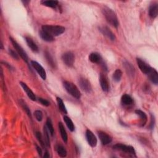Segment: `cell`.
<instances>
[{
  "label": "cell",
  "mask_w": 158,
  "mask_h": 158,
  "mask_svg": "<svg viewBox=\"0 0 158 158\" xmlns=\"http://www.w3.org/2000/svg\"><path fill=\"white\" fill-rule=\"evenodd\" d=\"M102 11L108 22L114 27L117 28L118 26L119 22H118V18L115 12L108 7H105Z\"/></svg>",
  "instance_id": "cell-1"
},
{
  "label": "cell",
  "mask_w": 158,
  "mask_h": 158,
  "mask_svg": "<svg viewBox=\"0 0 158 158\" xmlns=\"http://www.w3.org/2000/svg\"><path fill=\"white\" fill-rule=\"evenodd\" d=\"M42 30L45 31L51 35L52 36H56L63 34L65 32V27L61 26H50L45 25L42 27Z\"/></svg>",
  "instance_id": "cell-2"
},
{
  "label": "cell",
  "mask_w": 158,
  "mask_h": 158,
  "mask_svg": "<svg viewBox=\"0 0 158 158\" xmlns=\"http://www.w3.org/2000/svg\"><path fill=\"white\" fill-rule=\"evenodd\" d=\"M63 85L67 92L71 96L77 99L81 98V93L77 87V86L75 85L74 84L68 81H65L63 84Z\"/></svg>",
  "instance_id": "cell-3"
},
{
  "label": "cell",
  "mask_w": 158,
  "mask_h": 158,
  "mask_svg": "<svg viewBox=\"0 0 158 158\" xmlns=\"http://www.w3.org/2000/svg\"><path fill=\"white\" fill-rule=\"evenodd\" d=\"M10 40H11V42L12 43L14 48H15L16 52L17 53V54L21 57V58L23 59V60L27 63L28 61H29V57H28V56L27 54V53L25 52V51L23 50V48L20 46L17 42L14 39H13L12 37H10L9 38Z\"/></svg>",
  "instance_id": "cell-4"
},
{
  "label": "cell",
  "mask_w": 158,
  "mask_h": 158,
  "mask_svg": "<svg viewBox=\"0 0 158 158\" xmlns=\"http://www.w3.org/2000/svg\"><path fill=\"white\" fill-rule=\"evenodd\" d=\"M113 148L115 150L117 151H121L122 152H124L127 154H131L132 156H135V151L133 147L131 146H127L125 145H123V144H121V143H118L115 145L113 146Z\"/></svg>",
  "instance_id": "cell-5"
},
{
  "label": "cell",
  "mask_w": 158,
  "mask_h": 158,
  "mask_svg": "<svg viewBox=\"0 0 158 158\" xmlns=\"http://www.w3.org/2000/svg\"><path fill=\"white\" fill-rule=\"evenodd\" d=\"M62 59L64 63L68 67L73 66L75 62V56L70 52H66L62 56Z\"/></svg>",
  "instance_id": "cell-6"
},
{
  "label": "cell",
  "mask_w": 158,
  "mask_h": 158,
  "mask_svg": "<svg viewBox=\"0 0 158 158\" xmlns=\"http://www.w3.org/2000/svg\"><path fill=\"white\" fill-rule=\"evenodd\" d=\"M31 65L33 67V69L37 72V73L39 74V75L42 77L43 80H46V73L44 68L40 64L38 63L35 61H31Z\"/></svg>",
  "instance_id": "cell-7"
},
{
  "label": "cell",
  "mask_w": 158,
  "mask_h": 158,
  "mask_svg": "<svg viewBox=\"0 0 158 158\" xmlns=\"http://www.w3.org/2000/svg\"><path fill=\"white\" fill-rule=\"evenodd\" d=\"M79 85H80L81 89L87 93H90L92 91L91 85L90 82L85 78H81L79 79Z\"/></svg>",
  "instance_id": "cell-8"
},
{
  "label": "cell",
  "mask_w": 158,
  "mask_h": 158,
  "mask_svg": "<svg viewBox=\"0 0 158 158\" xmlns=\"http://www.w3.org/2000/svg\"><path fill=\"white\" fill-rule=\"evenodd\" d=\"M136 63L138 64V67L140 68V70L145 74L148 75L153 69L151 67H150L148 64H146L145 61L142 60L140 58H136Z\"/></svg>",
  "instance_id": "cell-9"
},
{
  "label": "cell",
  "mask_w": 158,
  "mask_h": 158,
  "mask_svg": "<svg viewBox=\"0 0 158 158\" xmlns=\"http://www.w3.org/2000/svg\"><path fill=\"white\" fill-rule=\"evenodd\" d=\"M99 30L101 32V33L105 36H106L109 40H110L111 41H114L115 40V36L114 33L108 27L102 26L99 27Z\"/></svg>",
  "instance_id": "cell-10"
},
{
  "label": "cell",
  "mask_w": 158,
  "mask_h": 158,
  "mask_svg": "<svg viewBox=\"0 0 158 158\" xmlns=\"http://www.w3.org/2000/svg\"><path fill=\"white\" fill-rule=\"evenodd\" d=\"M86 138L89 145L91 147H95L97 145V138L94 135V133L90 130H87L86 131Z\"/></svg>",
  "instance_id": "cell-11"
},
{
  "label": "cell",
  "mask_w": 158,
  "mask_h": 158,
  "mask_svg": "<svg viewBox=\"0 0 158 158\" xmlns=\"http://www.w3.org/2000/svg\"><path fill=\"white\" fill-rule=\"evenodd\" d=\"M98 133L99 138H100L101 143L103 145H108L112 142V137L110 135H109L108 133H106V132H103V131H99Z\"/></svg>",
  "instance_id": "cell-12"
},
{
  "label": "cell",
  "mask_w": 158,
  "mask_h": 158,
  "mask_svg": "<svg viewBox=\"0 0 158 158\" xmlns=\"http://www.w3.org/2000/svg\"><path fill=\"white\" fill-rule=\"evenodd\" d=\"M100 85L101 87V88L104 91L107 92V91H109V82H108L106 76L104 74H102V73L100 74Z\"/></svg>",
  "instance_id": "cell-13"
},
{
  "label": "cell",
  "mask_w": 158,
  "mask_h": 158,
  "mask_svg": "<svg viewBox=\"0 0 158 158\" xmlns=\"http://www.w3.org/2000/svg\"><path fill=\"white\" fill-rule=\"evenodd\" d=\"M20 85H21V87H22L23 90H24V91L26 93L27 95L28 96V97L31 100L35 101L36 100V96L34 94V93L32 91V90L26 84L22 82H20Z\"/></svg>",
  "instance_id": "cell-14"
},
{
  "label": "cell",
  "mask_w": 158,
  "mask_h": 158,
  "mask_svg": "<svg viewBox=\"0 0 158 158\" xmlns=\"http://www.w3.org/2000/svg\"><path fill=\"white\" fill-rule=\"evenodd\" d=\"M89 60L92 63L100 64L102 61V58L100 54L97 53H92L89 55Z\"/></svg>",
  "instance_id": "cell-15"
},
{
  "label": "cell",
  "mask_w": 158,
  "mask_h": 158,
  "mask_svg": "<svg viewBox=\"0 0 158 158\" xmlns=\"http://www.w3.org/2000/svg\"><path fill=\"white\" fill-rule=\"evenodd\" d=\"M40 36L43 40L47 42H52L54 40V37L53 36L42 30L40 32Z\"/></svg>",
  "instance_id": "cell-16"
},
{
  "label": "cell",
  "mask_w": 158,
  "mask_h": 158,
  "mask_svg": "<svg viewBox=\"0 0 158 158\" xmlns=\"http://www.w3.org/2000/svg\"><path fill=\"white\" fill-rule=\"evenodd\" d=\"M26 41L28 45V46L31 49V50L34 53H38V47L36 45V43L33 42V40L28 36L26 37Z\"/></svg>",
  "instance_id": "cell-17"
},
{
  "label": "cell",
  "mask_w": 158,
  "mask_h": 158,
  "mask_svg": "<svg viewBox=\"0 0 158 158\" xmlns=\"http://www.w3.org/2000/svg\"><path fill=\"white\" fill-rule=\"evenodd\" d=\"M135 113L140 117V126H144L147 122V115L146 114L142 111L140 109H137L135 111Z\"/></svg>",
  "instance_id": "cell-18"
},
{
  "label": "cell",
  "mask_w": 158,
  "mask_h": 158,
  "mask_svg": "<svg viewBox=\"0 0 158 158\" xmlns=\"http://www.w3.org/2000/svg\"><path fill=\"white\" fill-rule=\"evenodd\" d=\"M158 14V5L157 3H153L149 6V15L150 17L154 19L157 16Z\"/></svg>",
  "instance_id": "cell-19"
},
{
  "label": "cell",
  "mask_w": 158,
  "mask_h": 158,
  "mask_svg": "<svg viewBox=\"0 0 158 158\" xmlns=\"http://www.w3.org/2000/svg\"><path fill=\"white\" fill-rule=\"evenodd\" d=\"M148 76L149 80L155 85H157L158 84V74L156 70L154 69H152L151 72L148 74Z\"/></svg>",
  "instance_id": "cell-20"
},
{
  "label": "cell",
  "mask_w": 158,
  "mask_h": 158,
  "mask_svg": "<svg viewBox=\"0 0 158 158\" xmlns=\"http://www.w3.org/2000/svg\"><path fill=\"white\" fill-rule=\"evenodd\" d=\"M124 66L125 69V70L128 74V75H129L131 77H133L135 75V70L134 67L132 65V64L129 63V62H124Z\"/></svg>",
  "instance_id": "cell-21"
},
{
  "label": "cell",
  "mask_w": 158,
  "mask_h": 158,
  "mask_svg": "<svg viewBox=\"0 0 158 158\" xmlns=\"http://www.w3.org/2000/svg\"><path fill=\"white\" fill-rule=\"evenodd\" d=\"M121 103H122V105L128 106H130L133 104V100L132 98L130 95L125 94L121 98Z\"/></svg>",
  "instance_id": "cell-22"
},
{
  "label": "cell",
  "mask_w": 158,
  "mask_h": 158,
  "mask_svg": "<svg viewBox=\"0 0 158 158\" xmlns=\"http://www.w3.org/2000/svg\"><path fill=\"white\" fill-rule=\"evenodd\" d=\"M58 127H59V131H60L61 135L63 140L65 143H67V140H68V137H67V134L66 130V129L64 128V126L63 125L62 122H59Z\"/></svg>",
  "instance_id": "cell-23"
},
{
  "label": "cell",
  "mask_w": 158,
  "mask_h": 158,
  "mask_svg": "<svg viewBox=\"0 0 158 158\" xmlns=\"http://www.w3.org/2000/svg\"><path fill=\"white\" fill-rule=\"evenodd\" d=\"M56 151H57L58 155L61 157H65L67 156V151L65 149V148L61 145H57Z\"/></svg>",
  "instance_id": "cell-24"
},
{
  "label": "cell",
  "mask_w": 158,
  "mask_h": 158,
  "mask_svg": "<svg viewBox=\"0 0 158 158\" xmlns=\"http://www.w3.org/2000/svg\"><path fill=\"white\" fill-rule=\"evenodd\" d=\"M64 121L67 128L69 129V130L70 132H74L75 130V126L70 118L69 117L65 115V116H64Z\"/></svg>",
  "instance_id": "cell-25"
},
{
  "label": "cell",
  "mask_w": 158,
  "mask_h": 158,
  "mask_svg": "<svg viewBox=\"0 0 158 158\" xmlns=\"http://www.w3.org/2000/svg\"><path fill=\"white\" fill-rule=\"evenodd\" d=\"M56 101H57V106H58L59 109H60L63 113L67 114V109L66 108V106L64 105V103L62 99L61 98H59V97H57L56 98Z\"/></svg>",
  "instance_id": "cell-26"
},
{
  "label": "cell",
  "mask_w": 158,
  "mask_h": 158,
  "mask_svg": "<svg viewBox=\"0 0 158 158\" xmlns=\"http://www.w3.org/2000/svg\"><path fill=\"white\" fill-rule=\"evenodd\" d=\"M45 57L46 59V61L48 63L49 65L52 68H55V63L54 61V59H53V57L50 54V53L48 51H46L45 53Z\"/></svg>",
  "instance_id": "cell-27"
},
{
  "label": "cell",
  "mask_w": 158,
  "mask_h": 158,
  "mask_svg": "<svg viewBox=\"0 0 158 158\" xmlns=\"http://www.w3.org/2000/svg\"><path fill=\"white\" fill-rule=\"evenodd\" d=\"M19 103H20V105H21V106H22V108L24 109L25 112L27 113V114L29 115V117L31 118H32L31 111H30L29 106L27 105L26 103L23 100H21L19 101Z\"/></svg>",
  "instance_id": "cell-28"
},
{
  "label": "cell",
  "mask_w": 158,
  "mask_h": 158,
  "mask_svg": "<svg viewBox=\"0 0 158 158\" xmlns=\"http://www.w3.org/2000/svg\"><path fill=\"white\" fill-rule=\"evenodd\" d=\"M122 76V72L120 69H116L113 74V79L114 81L118 82L121 81V77Z\"/></svg>",
  "instance_id": "cell-29"
},
{
  "label": "cell",
  "mask_w": 158,
  "mask_h": 158,
  "mask_svg": "<svg viewBox=\"0 0 158 158\" xmlns=\"http://www.w3.org/2000/svg\"><path fill=\"white\" fill-rule=\"evenodd\" d=\"M41 3L43 6L52 8H55L58 5L57 1H43L41 2Z\"/></svg>",
  "instance_id": "cell-30"
},
{
  "label": "cell",
  "mask_w": 158,
  "mask_h": 158,
  "mask_svg": "<svg viewBox=\"0 0 158 158\" xmlns=\"http://www.w3.org/2000/svg\"><path fill=\"white\" fill-rule=\"evenodd\" d=\"M35 135H36L37 140H38L40 143L42 148H45L46 144H45V140H44V138L43 137L42 133L40 132H36V133H35Z\"/></svg>",
  "instance_id": "cell-31"
},
{
  "label": "cell",
  "mask_w": 158,
  "mask_h": 158,
  "mask_svg": "<svg viewBox=\"0 0 158 158\" xmlns=\"http://www.w3.org/2000/svg\"><path fill=\"white\" fill-rule=\"evenodd\" d=\"M44 140L45 142V144L47 146L50 147V137H49V135H48V130L46 128V126L44 127Z\"/></svg>",
  "instance_id": "cell-32"
},
{
  "label": "cell",
  "mask_w": 158,
  "mask_h": 158,
  "mask_svg": "<svg viewBox=\"0 0 158 158\" xmlns=\"http://www.w3.org/2000/svg\"><path fill=\"white\" fill-rule=\"evenodd\" d=\"M46 128L48 130V132L50 133V134L53 136V134H54V127H53V124H52V122H51V120L50 119V118H47V121H46Z\"/></svg>",
  "instance_id": "cell-33"
},
{
  "label": "cell",
  "mask_w": 158,
  "mask_h": 158,
  "mask_svg": "<svg viewBox=\"0 0 158 158\" xmlns=\"http://www.w3.org/2000/svg\"><path fill=\"white\" fill-rule=\"evenodd\" d=\"M35 116L36 119L39 121V122H41L43 119V113L40 110H36L35 112Z\"/></svg>",
  "instance_id": "cell-34"
},
{
  "label": "cell",
  "mask_w": 158,
  "mask_h": 158,
  "mask_svg": "<svg viewBox=\"0 0 158 158\" xmlns=\"http://www.w3.org/2000/svg\"><path fill=\"white\" fill-rule=\"evenodd\" d=\"M38 101L42 105H43L45 106H49L50 105V103L48 100H45V99L42 98H39Z\"/></svg>",
  "instance_id": "cell-35"
},
{
  "label": "cell",
  "mask_w": 158,
  "mask_h": 158,
  "mask_svg": "<svg viewBox=\"0 0 158 158\" xmlns=\"http://www.w3.org/2000/svg\"><path fill=\"white\" fill-rule=\"evenodd\" d=\"M9 54L14 59H16V60H18L19 59V54H17V53L15 52L14 50H12V49H9Z\"/></svg>",
  "instance_id": "cell-36"
},
{
  "label": "cell",
  "mask_w": 158,
  "mask_h": 158,
  "mask_svg": "<svg viewBox=\"0 0 158 158\" xmlns=\"http://www.w3.org/2000/svg\"><path fill=\"white\" fill-rule=\"evenodd\" d=\"M36 150H37V152H38V154L40 156H42V149L40 148V146H37V145H36Z\"/></svg>",
  "instance_id": "cell-37"
},
{
  "label": "cell",
  "mask_w": 158,
  "mask_h": 158,
  "mask_svg": "<svg viewBox=\"0 0 158 158\" xmlns=\"http://www.w3.org/2000/svg\"><path fill=\"white\" fill-rule=\"evenodd\" d=\"M154 123H155V119L154 116L151 115V129H153L154 128Z\"/></svg>",
  "instance_id": "cell-38"
},
{
  "label": "cell",
  "mask_w": 158,
  "mask_h": 158,
  "mask_svg": "<svg viewBox=\"0 0 158 158\" xmlns=\"http://www.w3.org/2000/svg\"><path fill=\"white\" fill-rule=\"evenodd\" d=\"M43 157H50V154H49V153H48V151H46V153H45Z\"/></svg>",
  "instance_id": "cell-39"
},
{
  "label": "cell",
  "mask_w": 158,
  "mask_h": 158,
  "mask_svg": "<svg viewBox=\"0 0 158 158\" xmlns=\"http://www.w3.org/2000/svg\"><path fill=\"white\" fill-rule=\"evenodd\" d=\"M4 64H5V66H6L9 69H12V66L10 65V64H7L6 63H4Z\"/></svg>",
  "instance_id": "cell-40"
}]
</instances>
